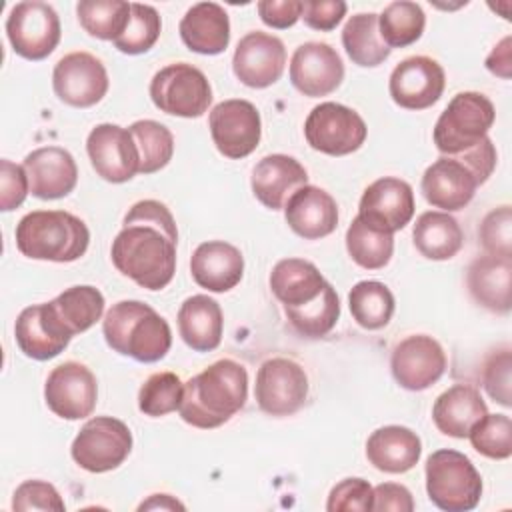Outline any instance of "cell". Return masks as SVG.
Segmentation results:
<instances>
[{
	"label": "cell",
	"mask_w": 512,
	"mask_h": 512,
	"mask_svg": "<svg viewBox=\"0 0 512 512\" xmlns=\"http://www.w3.org/2000/svg\"><path fill=\"white\" fill-rule=\"evenodd\" d=\"M208 128L218 152L232 160L250 156L258 148L262 136L258 108L242 98H230L216 104L210 110Z\"/></svg>",
	"instance_id": "11"
},
{
	"label": "cell",
	"mask_w": 512,
	"mask_h": 512,
	"mask_svg": "<svg viewBox=\"0 0 512 512\" xmlns=\"http://www.w3.org/2000/svg\"><path fill=\"white\" fill-rule=\"evenodd\" d=\"M86 152L96 174L112 184L132 180L140 172V156L128 128L96 124L86 138Z\"/></svg>",
	"instance_id": "15"
},
{
	"label": "cell",
	"mask_w": 512,
	"mask_h": 512,
	"mask_svg": "<svg viewBox=\"0 0 512 512\" xmlns=\"http://www.w3.org/2000/svg\"><path fill=\"white\" fill-rule=\"evenodd\" d=\"M368 128L362 116L338 102H320L304 122V136L310 148L328 156L356 152L366 140Z\"/></svg>",
	"instance_id": "9"
},
{
	"label": "cell",
	"mask_w": 512,
	"mask_h": 512,
	"mask_svg": "<svg viewBox=\"0 0 512 512\" xmlns=\"http://www.w3.org/2000/svg\"><path fill=\"white\" fill-rule=\"evenodd\" d=\"M160 30H162V20L158 10L154 6L134 2L130 10L128 26L114 40V46L122 54H130V56L144 54L158 42Z\"/></svg>",
	"instance_id": "43"
},
{
	"label": "cell",
	"mask_w": 512,
	"mask_h": 512,
	"mask_svg": "<svg viewBox=\"0 0 512 512\" xmlns=\"http://www.w3.org/2000/svg\"><path fill=\"white\" fill-rule=\"evenodd\" d=\"M140 156L138 174H154L168 166L174 154L172 132L156 120H136L128 126Z\"/></svg>",
	"instance_id": "40"
},
{
	"label": "cell",
	"mask_w": 512,
	"mask_h": 512,
	"mask_svg": "<svg viewBox=\"0 0 512 512\" xmlns=\"http://www.w3.org/2000/svg\"><path fill=\"white\" fill-rule=\"evenodd\" d=\"M178 228L160 200H140L124 216L110 256L120 274L146 290L166 288L176 272Z\"/></svg>",
	"instance_id": "1"
},
{
	"label": "cell",
	"mask_w": 512,
	"mask_h": 512,
	"mask_svg": "<svg viewBox=\"0 0 512 512\" xmlns=\"http://www.w3.org/2000/svg\"><path fill=\"white\" fill-rule=\"evenodd\" d=\"M286 224L304 240H320L338 226L336 200L318 186L306 184L298 188L284 206Z\"/></svg>",
	"instance_id": "23"
},
{
	"label": "cell",
	"mask_w": 512,
	"mask_h": 512,
	"mask_svg": "<svg viewBox=\"0 0 512 512\" xmlns=\"http://www.w3.org/2000/svg\"><path fill=\"white\" fill-rule=\"evenodd\" d=\"M44 400L56 416L64 420H82L96 408V376L88 366L74 360L58 364L46 378Z\"/></svg>",
	"instance_id": "14"
},
{
	"label": "cell",
	"mask_w": 512,
	"mask_h": 512,
	"mask_svg": "<svg viewBox=\"0 0 512 512\" xmlns=\"http://www.w3.org/2000/svg\"><path fill=\"white\" fill-rule=\"evenodd\" d=\"M14 336L20 352L40 362L56 358L72 340L54 326L44 304H32L18 314Z\"/></svg>",
	"instance_id": "33"
},
{
	"label": "cell",
	"mask_w": 512,
	"mask_h": 512,
	"mask_svg": "<svg viewBox=\"0 0 512 512\" xmlns=\"http://www.w3.org/2000/svg\"><path fill=\"white\" fill-rule=\"evenodd\" d=\"M342 46L350 60L364 68L380 66L392 52L380 36L378 14L374 12H360L348 18L342 28Z\"/></svg>",
	"instance_id": "35"
},
{
	"label": "cell",
	"mask_w": 512,
	"mask_h": 512,
	"mask_svg": "<svg viewBox=\"0 0 512 512\" xmlns=\"http://www.w3.org/2000/svg\"><path fill=\"white\" fill-rule=\"evenodd\" d=\"M108 72L90 52H70L52 70V88L60 102L74 108H90L108 92Z\"/></svg>",
	"instance_id": "13"
},
{
	"label": "cell",
	"mask_w": 512,
	"mask_h": 512,
	"mask_svg": "<svg viewBox=\"0 0 512 512\" xmlns=\"http://www.w3.org/2000/svg\"><path fill=\"white\" fill-rule=\"evenodd\" d=\"M286 66L282 40L268 32H248L240 38L234 56V76L248 88H268L280 80Z\"/></svg>",
	"instance_id": "18"
},
{
	"label": "cell",
	"mask_w": 512,
	"mask_h": 512,
	"mask_svg": "<svg viewBox=\"0 0 512 512\" xmlns=\"http://www.w3.org/2000/svg\"><path fill=\"white\" fill-rule=\"evenodd\" d=\"M346 250L358 266L366 270H380L392 258L394 234L376 230L356 216L346 230Z\"/></svg>",
	"instance_id": "38"
},
{
	"label": "cell",
	"mask_w": 512,
	"mask_h": 512,
	"mask_svg": "<svg viewBox=\"0 0 512 512\" xmlns=\"http://www.w3.org/2000/svg\"><path fill=\"white\" fill-rule=\"evenodd\" d=\"M306 184V168L288 154H268L252 168V192L256 200L270 210L284 208L288 198Z\"/></svg>",
	"instance_id": "24"
},
{
	"label": "cell",
	"mask_w": 512,
	"mask_h": 512,
	"mask_svg": "<svg viewBox=\"0 0 512 512\" xmlns=\"http://www.w3.org/2000/svg\"><path fill=\"white\" fill-rule=\"evenodd\" d=\"M184 510V504L178 502L176 498H172L170 494H152L146 502H142L138 506V510Z\"/></svg>",
	"instance_id": "54"
},
{
	"label": "cell",
	"mask_w": 512,
	"mask_h": 512,
	"mask_svg": "<svg viewBox=\"0 0 512 512\" xmlns=\"http://www.w3.org/2000/svg\"><path fill=\"white\" fill-rule=\"evenodd\" d=\"M394 380L412 392L436 384L446 370V354L438 340L426 334H412L400 340L390 356Z\"/></svg>",
	"instance_id": "16"
},
{
	"label": "cell",
	"mask_w": 512,
	"mask_h": 512,
	"mask_svg": "<svg viewBox=\"0 0 512 512\" xmlns=\"http://www.w3.org/2000/svg\"><path fill=\"white\" fill-rule=\"evenodd\" d=\"M106 344L138 362H158L172 346L168 322L140 300H120L108 308L102 320Z\"/></svg>",
	"instance_id": "3"
},
{
	"label": "cell",
	"mask_w": 512,
	"mask_h": 512,
	"mask_svg": "<svg viewBox=\"0 0 512 512\" xmlns=\"http://www.w3.org/2000/svg\"><path fill=\"white\" fill-rule=\"evenodd\" d=\"M346 8L348 6L342 0H304L300 18L312 30L330 32L342 22Z\"/></svg>",
	"instance_id": "50"
},
{
	"label": "cell",
	"mask_w": 512,
	"mask_h": 512,
	"mask_svg": "<svg viewBox=\"0 0 512 512\" xmlns=\"http://www.w3.org/2000/svg\"><path fill=\"white\" fill-rule=\"evenodd\" d=\"M194 282L208 292H228L244 276L242 252L224 240H208L196 246L190 258Z\"/></svg>",
	"instance_id": "25"
},
{
	"label": "cell",
	"mask_w": 512,
	"mask_h": 512,
	"mask_svg": "<svg viewBox=\"0 0 512 512\" xmlns=\"http://www.w3.org/2000/svg\"><path fill=\"white\" fill-rule=\"evenodd\" d=\"M30 192L28 174L24 166L10 162L8 158L0 160V210L10 212L18 208L26 194Z\"/></svg>",
	"instance_id": "49"
},
{
	"label": "cell",
	"mask_w": 512,
	"mask_h": 512,
	"mask_svg": "<svg viewBox=\"0 0 512 512\" xmlns=\"http://www.w3.org/2000/svg\"><path fill=\"white\" fill-rule=\"evenodd\" d=\"M510 278L512 258L484 254L472 260L466 274L470 296L490 312H510Z\"/></svg>",
	"instance_id": "31"
},
{
	"label": "cell",
	"mask_w": 512,
	"mask_h": 512,
	"mask_svg": "<svg viewBox=\"0 0 512 512\" xmlns=\"http://www.w3.org/2000/svg\"><path fill=\"white\" fill-rule=\"evenodd\" d=\"M426 492L434 506L446 512H468L482 498V476L470 458L442 448L426 460Z\"/></svg>",
	"instance_id": "5"
},
{
	"label": "cell",
	"mask_w": 512,
	"mask_h": 512,
	"mask_svg": "<svg viewBox=\"0 0 512 512\" xmlns=\"http://www.w3.org/2000/svg\"><path fill=\"white\" fill-rule=\"evenodd\" d=\"M510 370H512V356L510 348L504 346L502 350L492 352L482 370V382L488 392V396L502 404L504 408L512 406V394H510Z\"/></svg>",
	"instance_id": "47"
},
{
	"label": "cell",
	"mask_w": 512,
	"mask_h": 512,
	"mask_svg": "<svg viewBox=\"0 0 512 512\" xmlns=\"http://www.w3.org/2000/svg\"><path fill=\"white\" fill-rule=\"evenodd\" d=\"M372 510L376 512H412L414 510V500L412 494L406 486L396 484V482H384L374 488V500H372Z\"/></svg>",
	"instance_id": "52"
},
{
	"label": "cell",
	"mask_w": 512,
	"mask_h": 512,
	"mask_svg": "<svg viewBox=\"0 0 512 512\" xmlns=\"http://www.w3.org/2000/svg\"><path fill=\"white\" fill-rule=\"evenodd\" d=\"M104 296L90 284L70 286L54 300L44 302L54 326L68 338L92 328L104 312Z\"/></svg>",
	"instance_id": "28"
},
{
	"label": "cell",
	"mask_w": 512,
	"mask_h": 512,
	"mask_svg": "<svg viewBox=\"0 0 512 512\" xmlns=\"http://www.w3.org/2000/svg\"><path fill=\"white\" fill-rule=\"evenodd\" d=\"M488 414L480 392L470 384H454L444 390L434 406L432 420L436 428L452 438H468L470 430Z\"/></svg>",
	"instance_id": "29"
},
{
	"label": "cell",
	"mask_w": 512,
	"mask_h": 512,
	"mask_svg": "<svg viewBox=\"0 0 512 512\" xmlns=\"http://www.w3.org/2000/svg\"><path fill=\"white\" fill-rule=\"evenodd\" d=\"M414 216L412 186L400 178L384 176L374 180L360 198L358 218L368 226L394 234Z\"/></svg>",
	"instance_id": "19"
},
{
	"label": "cell",
	"mask_w": 512,
	"mask_h": 512,
	"mask_svg": "<svg viewBox=\"0 0 512 512\" xmlns=\"http://www.w3.org/2000/svg\"><path fill=\"white\" fill-rule=\"evenodd\" d=\"M150 98L164 114L198 118L212 104V88L200 68L188 62H174L154 74Z\"/></svg>",
	"instance_id": "7"
},
{
	"label": "cell",
	"mask_w": 512,
	"mask_h": 512,
	"mask_svg": "<svg viewBox=\"0 0 512 512\" xmlns=\"http://www.w3.org/2000/svg\"><path fill=\"white\" fill-rule=\"evenodd\" d=\"M184 382L174 372H156L144 380L138 392V408L142 414L160 418L176 412L182 404Z\"/></svg>",
	"instance_id": "42"
},
{
	"label": "cell",
	"mask_w": 512,
	"mask_h": 512,
	"mask_svg": "<svg viewBox=\"0 0 512 512\" xmlns=\"http://www.w3.org/2000/svg\"><path fill=\"white\" fill-rule=\"evenodd\" d=\"M426 26V16L420 4L410 0L390 2L382 14H378V30L384 44L392 48H404L420 40Z\"/></svg>",
	"instance_id": "37"
},
{
	"label": "cell",
	"mask_w": 512,
	"mask_h": 512,
	"mask_svg": "<svg viewBox=\"0 0 512 512\" xmlns=\"http://www.w3.org/2000/svg\"><path fill=\"white\" fill-rule=\"evenodd\" d=\"M486 254L512 258V210L508 204L490 210L478 230Z\"/></svg>",
	"instance_id": "45"
},
{
	"label": "cell",
	"mask_w": 512,
	"mask_h": 512,
	"mask_svg": "<svg viewBox=\"0 0 512 512\" xmlns=\"http://www.w3.org/2000/svg\"><path fill=\"white\" fill-rule=\"evenodd\" d=\"M472 448L492 460L512 454V420L506 414H486L468 434Z\"/></svg>",
	"instance_id": "44"
},
{
	"label": "cell",
	"mask_w": 512,
	"mask_h": 512,
	"mask_svg": "<svg viewBox=\"0 0 512 512\" xmlns=\"http://www.w3.org/2000/svg\"><path fill=\"white\" fill-rule=\"evenodd\" d=\"M480 186L474 172L458 156H440L422 174V194L442 212H456L470 204Z\"/></svg>",
	"instance_id": "21"
},
{
	"label": "cell",
	"mask_w": 512,
	"mask_h": 512,
	"mask_svg": "<svg viewBox=\"0 0 512 512\" xmlns=\"http://www.w3.org/2000/svg\"><path fill=\"white\" fill-rule=\"evenodd\" d=\"M412 238L416 250L428 260H450L464 244V232L456 218L440 210L420 214L412 228Z\"/></svg>",
	"instance_id": "34"
},
{
	"label": "cell",
	"mask_w": 512,
	"mask_h": 512,
	"mask_svg": "<svg viewBox=\"0 0 512 512\" xmlns=\"http://www.w3.org/2000/svg\"><path fill=\"white\" fill-rule=\"evenodd\" d=\"M494 104L480 92H458L436 120L432 138L442 156L460 154L488 136Z\"/></svg>",
	"instance_id": "6"
},
{
	"label": "cell",
	"mask_w": 512,
	"mask_h": 512,
	"mask_svg": "<svg viewBox=\"0 0 512 512\" xmlns=\"http://www.w3.org/2000/svg\"><path fill=\"white\" fill-rule=\"evenodd\" d=\"M374 488L364 478H344L328 494V512H368L372 510Z\"/></svg>",
	"instance_id": "46"
},
{
	"label": "cell",
	"mask_w": 512,
	"mask_h": 512,
	"mask_svg": "<svg viewBox=\"0 0 512 512\" xmlns=\"http://www.w3.org/2000/svg\"><path fill=\"white\" fill-rule=\"evenodd\" d=\"M132 4L122 0H82L76 4L80 26L98 40H116L128 26Z\"/></svg>",
	"instance_id": "39"
},
{
	"label": "cell",
	"mask_w": 512,
	"mask_h": 512,
	"mask_svg": "<svg viewBox=\"0 0 512 512\" xmlns=\"http://www.w3.org/2000/svg\"><path fill=\"white\" fill-rule=\"evenodd\" d=\"M16 248L22 256L48 262H74L90 244V230L64 210H34L16 224Z\"/></svg>",
	"instance_id": "4"
},
{
	"label": "cell",
	"mask_w": 512,
	"mask_h": 512,
	"mask_svg": "<svg viewBox=\"0 0 512 512\" xmlns=\"http://www.w3.org/2000/svg\"><path fill=\"white\" fill-rule=\"evenodd\" d=\"M178 332L188 348L194 352L216 350L222 342L224 316L220 304L206 296L194 294L180 304Z\"/></svg>",
	"instance_id": "30"
},
{
	"label": "cell",
	"mask_w": 512,
	"mask_h": 512,
	"mask_svg": "<svg viewBox=\"0 0 512 512\" xmlns=\"http://www.w3.org/2000/svg\"><path fill=\"white\" fill-rule=\"evenodd\" d=\"M290 326L306 338H322L326 336L340 318V300L332 284L306 306L300 308H284Z\"/></svg>",
	"instance_id": "41"
},
{
	"label": "cell",
	"mask_w": 512,
	"mask_h": 512,
	"mask_svg": "<svg viewBox=\"0 0 512 512\" xmlns=\"http://www.w3.org/2000/svg\"><path fill=\"white\" fill-rule=\"evenodd\" d=\"M132 452V432L128 424L112 416L90 418L72 440L74 462L92 474L116 470Z\"/></svg>",
	"instance_id": "8"
},
{
	"label": "cell",
	"mask_w": 512,
	"mask_h": 512,
	"mask_svg": "<svg viewBox=\"0 0 512 512\" xmlns=\"http://www.w3.org/2000/svg\"><path fill=\"white\" fill-rule=\"evenodd\" d=\"M60 18L42 0H26L12 6L6 18V36L14 52L26 60H44L60 42Z\"/></svg>",
	"instance_id": "10"
},
{
	"label": "cell",
	"mask_w": 512,
	"mask_h": 512,
	"mask_svg": "<svg viewBox=\"0 0 512 512\" xmlns=\"http://www.w3.org/2000/svg\"><path fill=\"white\" fill-rule=\"evenodd\" d=\"M444 68L430 56L404 58L390 74L388 92L392 100L406 110H426L436 104L444 92Z\"/></svg>",
	"instance_id": "17"
},
{
	"label": "cell",
	"mask_w": 512,
	"mask_h": 512,
	"mask_svg": "<svg viewBox=\"0 0 512 512\" xmlns=\"http://www.w3.org/2000/svg\"><path fill=\"white\" fill-rule=\"evenodd\" d=\"M14 510H54L64 512L66 504L60 496V492L44 480H24L12 498Z\"/></svg>",
	"instance_id": "48"
},
{
	"label": "cell",
	"mask_w": 512,
	"mask_h": 512,
	"mask_svg": "<svg viewBox=\"0 0 512 512\" xmlns=\"http://www.w3.org/2000/svg\"><path fill=\"white\" fill-rule=\"evenodd\" d=\"M348 306L358 326L380 330L392 320L396 304L386 284L378 280H362L348 292Z\"/></svg>",
	"instance_id": "36"
},
{
	"label": "cell",
	"mask_w": 512,
	"mask_h": 512,
	"mask_svg": "<svg viewBox=\"0 0 512 512\" xmlns=\"http://www.w3.org/2000/svg\"><path fill=\"white\" fill-rule=\"evenodd\" d=\"M422 454L420 436L398 424L374 430L366 440L368 462L386 474H404L412 470Z\"/></svg>",
	"instance_id": "27"
},
{
	"label": "cell",
	"mask_w": 512,
	"mask_h": 512,
	"mask_svg": "<svg viewBox=\"0 0 512 512\" xmlns=\"http://www.w3.org/2000/svg\"><path fill=\"white\" fill-rule=\"evenodd\" d=\"M260 20L276 30L294 26L302 16L300 0H260L256 4Z\"/></svg>",
	"instance_id": "51"
},
{
	"label": "cell",
	"mask_w": 512,
	"mask_h": 512,
	"mask_svg": "<svg viewBox=\"0 0 512 512\" xmlns=\"http://www.w3.org/2000/svg\"><path fill=\"white\" fill-rule=\"evenodd\" d=\"M30 194L40 200H56L68 196L78 182V166L74 156L60 146H44L26 154L22 162Z\"/></svg>",
	"instance_id": "22"
},
{
	"label": "cell",
	"mask_w": 512,
	"mask_h": 512,
	"mask_svg": "<svg viewBox=\"0 0 512 512\" xmlns=\"http://www.w3.org/2000/svg\"><path fill=\"white\" fill-rule=\"evenodd\" d=\"M510 44H512V38H510V36H504V38L492 48V52H490L488 58H486V68H488L494 76H500V78H504V80L510 78V66H512Z\"/></svg>",
	"instance_id": "53"
},
{
	"label": "cell",
	"mask_w": 512,
	"mask_h": 512,
	"mask_svg": "<svg viewBox=\"0 0 512 512\" xmlns=\"http://www.w3.org/2000/svg\"><path fill=\"white\" fill-rule=\"evenodd\" d=\"M330 282L304 258H284L270 272V290L284 308H300L316 300Z\"/></svg>",
	"instance_id": "32"
},
{
	"label": "cell",
	"mask_w": 512,
	"mask_h": 512,
	"mask_svg": "<svg viewBox=\"0 0 512 512\" xmlns=\"http://www.w3.org/2000/svg\"><path fill=\"white\" fill-rule=\"evenodd\" d=\"M180 38L188 50L216 56L230 44L228 12L216 2H198L180 20Z\"/></svg>",
	"instance_id": "26"
},
{
	"label": "cell",
	"mask_w": 512,
	"mask_h": 512,
	"mask_svg": "<svg viewBox=\"0 0 512 512\" xmlns=\"http://www.w3.org/2000/svg\"><path fill=\"white\" fill-rule=\"evenodd\" d=\"M344 80L340 54L326 42L300 44L290 60L292 86L310 98L332 94Z\"/></svg>",
	"instance_id": "20"
},
{
	"label": "cell",
	"mask_w": 512,
	"mask_h": 512,
	"mask_svg": "<svg viewBox=\"0 0 512 512\" xmlns=\"http://www.w3.org/2000/svg\"><path fill=\"white\" fill-rule=\"evenodd\" d=\"M254 396L262 412L270 416H290L308 398V376L290 358H270L256 372Z\"/></svg>",
	"instance_id": "12"
},
{
	"label": "cell",
	"mask_w": 512,
	"mask_h": 512,
	"mask_svg": "<svg viewBox=\"0 0 512 512\" xmlns=\"http://www.w3.org/2000/svg\"><path fill=\"white\" fill-rule=\"evenodd\" d=\"M246 398V368L236 360L222 358L184 382V396L178 412L186 424L210 430L226 424L240 412Z\"/></svg>",
	"instance_id": "2"
}]
</instances>
